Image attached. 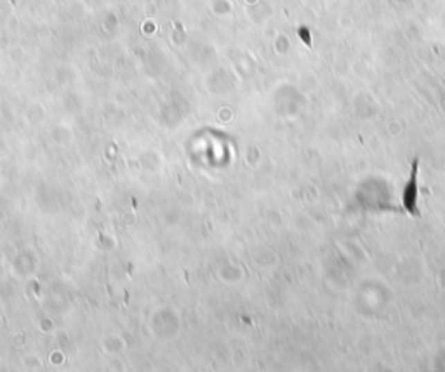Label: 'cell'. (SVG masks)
Wrapping results in <instances>:
<instances>
[{"label":"cell","mask_w":445,"mask_h":372,"mask_svg":"<svg viewBox=\"0 0 445 372\" xmlns=\"http://www.w3.org/2000/svg\"><path fill=\"white\" fill-rule=\"evenodd\" d=\"M417 174H419V158H414L412 171H410V179L402 192L403 207L409 214H417Z\"/></svg>","instance_id":"6da1fadb"}]
</instances>
